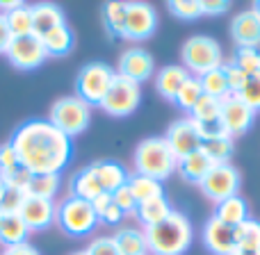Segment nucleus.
Returning a JSON list of instances; mask_svg holds the SVG:
<instances>
[{
    "mask_svg": "<svg viewBox=\"0 0 260 255\" xmlns=\"http://www.w3.org/2000/svg\"><path fill=\"white\" fill-rule=\"evenodd\" d=\"M9 143L16 151L18 162L32 175H59L69 166L73 155L71 137L57 130L48 119H30L21 123L14 130Z\"/></svg>",
    "mask_w": 260,
    "mask_h": 255,
    "instance_id": "f257e3e1",
    "label": "nucleus"
},
{
    "mask_svg": "<svg viewBox=\"0 0 260 255\" xmlns=\"http://www.w3.org/2000/svg\"><path fill=\"white\" fill-rule=\"evenodd\" d=\"M144 237H146L148 253L153 255H185L192 246L194 228L189 216L171 210L165 221L144 228Z\"/></svg>",
    "mask_w": 260,
    "mask_h": 255,
    "instance_id": "f03ea898",
    "label": "nucleus"
},
{
    "mask_svg": "<svg viewBox=\"0 0 260 255\" xmlns=\"http://www.w3.org/2000/svg\"><path fill=\"white\" fill-rule=\"evenodd\" d=\"M133 164L135 173L148 175V178H155L162 183L176 171L178 160L165 137H148L137 143L133 153Z\"/></svg>",
    "mask_w": 260,
    "mask_h": 255,
    "instance_id": "7ed1b4c3",
    "label": "nucleus"
},
{
    "mask_svg": "<svg viewBox=\"0 0 260 255\" xmlns=\"http://www.w3.org/2000/svg\"><path fill=\"white\" fill-rule=\"evenodd\" d=\"M99 214H96L94 205L85 198L69 196L57 205V216L55 224L62 233H67L69 237H85V235L94 233V228L99 226Z\"/></svg>",
    "mask_w": 260,
    "mask_h": 255,
    "instance_id": "20e7f679",
    "label": "nucleus"
},
{
    "mask_svg": "<svg viewBox=\"0 0 260 255\" xmlns=\"http://www.w3.org/2000/svg\"><path fill=\"white\" fill-rule=\"evenodd\" d=\"M183 66L189 73H197L201 78L203 73L219 68L224 64V55H221V44L208 34H194L183 44Z\"/></svg>",
    "mask_w": 260,
    "mask_h": 255,
    "instance_id": "39448f33",
    "label": "nucleus"
},
{
    "mask_svg": "<svg viewBox=\"0 0 260 255\" xmlns=\"http://www.w3.org/2000/svg\"><path fill=\"white\" fill-rule=\"evenodd\" d=\"M50 123L57 130H62L67 137H78L91 123V105H87L78 96H62L50 107Z\"/></svg>",
    "mask_w": 260,
    "mask_h": 255,
    "instance_id": "423d86ee",
    "label": "nucleus"
},
{
    "mask_svg": "<svg viewBox=\"0 0 260 255\" xmlns=\"http://www.w3.org/2000/svg\"><path fill=\"white\" fill-rule=\"evenodd\" d=\"M114 76H117V71L105 62L85 64L76 76V96L85 100L87 105H91V107L101 105L105 94H108L110 85H112Z\"/></svg>",
    "mask_w": 260,
    "mask_h": 255,
    "instance_id": "0eeeda50",
    "label": "nucleus"
},
{
    "mask_svg": "<svg viewBox=\"0 0 260 255\" xmlns=\"http://www.w3.org/2000/svg\"><path fill=\"white\" fill-rule=\"evenodd\" d=\"M139 103H142V85L128 80V78L114 76L112 85H110L108 94H105L103 103L99 107L105 114H110V117L123 119V117H130L139 107Z\"/></svg>",
    "mask_w": 260,
    "mask_h": 255,
    "instance_id": "6e6552de",
    "label": "nucleus"
},
{
    "mask_svg": "<svg viewBox=\"0 0 260 255\" xmlns=\"http://www.w3.org/2000/svg\"><path fill=\"white\" fill-rule=\"evenodd\" d=\"M240 185H242L240 171L235 169L231 162H226V164L212 166V169L206 173V178L199 183V187H201V192L217 205V203L240 194Z\"/></svg>",
    "mask_w": 260,
    "mask_h": 255,
    "instance_id": "1a4fd4ad",
    "label": "nucleus"
},
{
    "mask_svg": "<svg viewBox=\"0 0 260 255\" xmlns=\"http://www.w3.org/2000/svg\"><path fill=\"white\" fill-rule=\"evenodd\" d=\"M5 57L18 71H35L48 59V53H46L39 37L27 34V37H14Z\"/></svg>",
    "mask_w": 260,
    "mask_h": 255,
    "instance_id": "9d476101",
    "label": "nucleus"
},
{
    "mask_svg": "<svg viewBox=\"0 0 260 255\" xmlns=\"http://www.w3.org/2000/svg\"><path fill=\"white\" fill-rule=\"evenodd\" d=\"M253 121H256V112L249 105H244L238 96H226L221 98V114H219V123L224 128V132L231 139L242 137L251 130Z\"/></svg>",
    "mask_w": 260,
    "mask_h": 255,
    "instance_id": "9b49d317",
    "label": "nucleus"
},
{
    "mask_svg": "<svg viewBox=\"0 0 260 255\" xmlns=\"http://www.w3.org/2000/svg\"><path fill=\"white\" fill-rule=\"evenodd\" d=\"M157 30V14L155 7L148 3H128L126 23H123V39L128 41H144L153 37Z\"/></svg>",
    "mask_w": 260,
    "mask_h": 255,
    "instance_id": "f8f14e48",
    "label": "nucleus"
},
{
    "mask_svg": "<svg viewBox=\"0 0 260 255\" xmlns=\"http://www.w3.org/2000/svg\"><path fill=\"white\" fill-rule=\"evenodd\" d=\"M117 76L128 78V80L142 85V82L151 80L155 76V62H153V57L144 48H128L119 55Z\"/></svg>",
    "mask_w": 260,
    "mask_h": 255,
    "instance_id": "ddd939ff",
    "label": "nucleus"
},
{
    "mask_svg": "<svg viewBox=\"0 0 260 255\" xmlns=\"http://www.w3.org/2000/svg\"><path fill=\"white\" fill-rule=\"evenodd\" d=\"M18 216L25 221L30 233H41V230H48L50 226H55L57 205H55V201H48V198L25 196Z\"/></svg>",
    "mask_w": 260,
    "mask_h": 255,
    "instance_id": "4468645a",
    "label": "nucleus"
},
{
    "mask_svg": "<svg viewBox=\"0 0 260 255\" xmlns=\"http://www.w3.org/2000/svg\"><path fill=\"white\" fill-rule=\"evenodd\" d=\"M165 139H167V143H169V148L174 151L176 160L189 155V153L201 151V137H199L197 128H194L189 117L178 119V121L171 123V126L167 128Z\"/></svg>",
    "mask_w": 260,
    "mask_h": 255,
    "instance_id": "2eb2a0df",
    "label": "nucleus"
},
{
    "mask_svg": "<svg viewBox=\"0 0 260 255\" xmlns=\"http://www.w3.org/2000/svg\"><path fill=\"white\" fill-rule=\"evenodd\" d=\"M203 246L212 255H235L238 253V242H235V228L221 224L219 219L210 216L203 224Z\"/></svg>",
    "mask_w": 260,
    "mask_h": 255,
    "instance_id": "dca6fc26",
    "label": "nucleus"
},
{
    "mask_svg": "<svg viewBox=\"0 0 260 255\" xmlns=\"http://www.w3.org/2000/svg\"><path fill=\"white\" fill-rule=\"evenodd\" d=\"M231 37L238 48H258L260 46V16L253 9H244L231 21Z\"/></svg>",
    "mask_w": 260,
    "mask_h": 255,
    "instance_id": "f3484780",
    "label": "nucleus"
},
{
    "mask_svg": "<svg viewBox=\"0 0 260 255\" xmlns=\"http://www.w3.org/2000/svg\"><path fill=\"white\" fill-rule=\"evenodd\" d=\"M189 76H192V73H189L185 66H180V64H169V66H162L160 71L155 73V89H157V94H160L165 100H171V103H174L176 96H178V91H180V87L187 82Z\"/></svg>",
    "mask_w": 260,
    "mask_h": 255,
    "instance_id": "a211bd4d",
    "label": "nucleus"
},
{
    "mask_svg": "<svg viewBox=\"0 0 260 255\" xmlns=\"http://www.w3.org/2000/svg\"><path fill=\"white\" fill-rule=\"evenodd\" d=\"M30 14H32V34L39 37V39L44 34H48L50 30H55V27H59V25L67 23L62 9L53 3L30 5Z\"/></svg>",
    "mask_w": 260,
    "mask_h": 255,
    "instance_id": "6ab92c4d",
    "label": "nucleus"
},
{
    "mask_svg": "<svg viewBox=\"0 0 260 255\" xmlns=\"http://www.w3.org/2000/svg\"><path fill=\"white\" fill-rule=\"evenodd\" d=\"M103 192V185H101L99 175H96V169L94 164L85 166L80 169L76 175L71 178V196H78V198H85V201H94L99 198Z\"/></svg>",
    "mask_w": 260,
    "mask_h": 255,
    "instance_id": "aec40b11",
    "label": "nucleus"
},
{
    "mask_svg": "<svg viewBox=\"0 0 260 255\" xmlns=\"http://www.w3.org/2000/svg\"><path fill=\"white\" fill-rule=\"evenodd\" d=\"M215 219H219L221 224L231 226V228H238L240 224H244V221L249 219V203L244 201L240 194H235V196L226 198V201L217 203L215 205Z\"/></svg>",
    "mask_w": 260,
    "mask_h": 255,
    "instance_id": "412c9836",
    "label": "nucleus"
},
{
    "mask_svg": "<svg viewBox=\"0 0 260 255\" xmlns=\"http://www.w3.org/2000/svg\"><path fill=\"white\" fill-rule=\"evenodd\" d=\"M212 166L215 164L203 155V151H197V153H189V155L180 157L178 164H176V171L183 175V180L199 185L203 178H206V173L212 169Z\"/></svg>",
    "mask_w": 260,
    "mask_h": 255,
    "instance_id": "4be33fe9",
    "label": "nucleus"
},
{
    "mask_svg": "<svg viewBox=\"0 0 260 255\" xmlns=\"http://www.w3.org/2000/svg\"><path fill=\"white\" fill-rule=\"evenodd\" d=\"M169 214H171V205H169V201H167V196L137 203V210H135V216L139 219V224H142L144 228H151V226L160 224V221H165Z\"/></svg>",
    "mask_w": 260,
    "mask_h": 255,
    "instance_id": "5701e85b",
    "label": "nucleus"
},
{
    "mask_svg": "<svg viewBox=\"0 0 260 255\" xmlns=\"http://www.w3.org/2000/svg\"><path fill=\"white\" fill-rule=\"evenodd\" d=\"M96 169V175H99L101 185H103V192L105 194H114L119 187L128 185V171L123 169L119 162H96L94 164Z\"/></svg>",
    "mask_w": 260,
    "mask_h": 255,
    "instance_id": "b1692460",
    "label": "nucleus"
},
{
    "mask_svg": "<svg viewBox=\"0 0 260 255\" xmlns=\"http://www.w3.org/2000/svg\"><path fill=\"white\" fill-rule=\"evenodd\" d=\"M41 44H44L48 57H64L73 48V30L69 27V23H64V25L55 27L48 34L41 37Z\"/></svg>",
    "mask_w": 260,
    "mask_h": 255,
    "instance_id": "393cba45",
    "label": "nucleus"
},
{
    "mask_svg": "<svg viewBox=\"0 0 260 255\" xmlns=\"http://www.w3.org/2000/svg\"><path fill=\"white\" fill-rule=\"evenodd\" d=\"M114 244H117L119 253L121 255H148V246H146V237H144V230L137 228H119L112 235Z\"/></svg>",
    "mask_w": 260,
    "mask_h": 255,
    "instance_id": "a878e982",
    "label": "nucleus"
},
{
    "mask_svg": "<svg viewBox=\"0 0 260 255\" xmlns=\"http://www.w3.org/2000/svg\"><path fill=\"white\" fill-rule=\"evenodd\" d=\"M27 235H30V230H27L25 221H23L21 216L18 214H5L3 224H0V244H3L5 248L25 244Z\"/></svg>",
    "mask_w": 260,
    "mask_h": 255,
    "instance_id": "bb28decb",
    "label": "nucleus"
},
{
    "mask_svg": "<svg viewBox=\"0 0 260 255\" xmlns=\"http://www.w3.org/2000/svg\"><path fill=\"white\" fill-rule=\"evenodd\" d=\"M128 187H130V192H133V196L137 203L165 196V187H162L160 180L148 178V175H142V173L128 175Z\"/></svg>",
    "mask_w": 260,
    "mask_h": 255,
    "instance_id": "cd10ccee",
    "label": "nucleus"
},
{
    "mask_svg": "<svg viewBox=\"0 0 260 255\" xmlns=\"http://www.w3.org/2000/svg\"><path fill=\"white\" fill-rule=\"evenodd\" d=\"M201 151L212 164H226V162H231V157H233V153H235V143L229 134H224V137H215V139L201 141Z\"/></svg>",
    "mask_w": 260,
    "mask_h": 255,
    "instance_id": "c85d7f7f",
    "label": "nucleus"
},
{
    "mask_svg": "<svg viewBox=\"0 0 260 255\" xmlns=\"http://www.w3.org/2000/svg\"><path fill=\"white\" fill-rule=\"evenodd\" d=\"M57 192H59V175H55V173L32 175L25 187V196L48 198V201H53L57 196Z\"/></svg>",
    "mask_w": 260,
    "mask_h": 255,
    "instance_id": "c756f323",
    "label": "nucleus"
},
{
    "mask_svg": "<svg viewBox=\"0 0 260 255\" xmlns=\"http://www.w3.org/2000/svg\"><path fill=\"white\" fill-rule=\"evenodd\" d=\"M219 114H221V100L203 94L201 98H199V103L192 107V112H189V119H192L194 123L208 126V123H219Z\"/></svg>",
    "mask_w": 260,
    "mask_h": 255,
    "instance_id": "7c9ffc66",
    "label": "nucleus"
},
{
    "mask_svg": "<svg viewBox=\"0 0 260 255\" xmlns=\"http://www.w3.org/2000/svg\"><path fill=\"white\" fill-rule=\"evenodd\" d=\"M201 87H203V94L212 96V98H226V96L231 94L229 91V80H226V68L224 64H221L219 68H212V71L203 73L201 78Z\"/></svg>",
    "mask_w": 260,
    "mask_h": 255,
    "instance_id": "2f4dec72",
    "label": "nucleus"
},
{
    "mask_svg": "<svg viewBox=\"0 0 260 255\" xmlns=\"http://www.w3.org/2000/svg\"><path fill=\"white\" fill-rule=\"evenodd\" d=\"M238 251H260V221L249 216L244 224L235 228Z\"/></svg>",
    "mask_w": 260,
    "mask_h": 255,
    "instance_id": "473e14b6",
    "label": "nucleus"
},
{
    "mask_svg": "<svg viewBox=\"0 0 260 255\" xmlns=\"http://www.w3.org/2000/svg\"><path fill=\"white\" fill-rule=\"evenodd\" d=\"M7 27L12 32V37H27L32 34V14H30V5L21 3L16 9H12L9 14H5Z\"/></svg>",
    "mask_w": 260,
    "mask_h": 255,
    "instance_id": "72a5a7b5",
    "label": "nucleus"
},
{
    "mask_svg": "<svg viewBox=\"0 0 260 255\" xmlns=\"http://www.w3.org/2000/svg\"><path fill=\"white\" fill-rule=\"evenodd\" d=\"M126 14H128V3H105L103 5V21L112 34H123V23H126Z\"/></svg>",
    "mask_w": 260,
    "mask_h": 255,
    "instance_id": "f704fd0d",
    "label": "nucleus"
},
{
    "mask_svg": "<svg viewBox=\"0 0 260 255\" xmlns=\"http://www.w3.org/2000/svg\"><path fill=\"white\" fill-rule=\"evenodd\" d=\"M203 96V87H201V80H199L197 76H189L187 78V82H185L183 87H180V91H178V96H176V100L174 103L178 105L183 112H192V107L199 103V98Z\"/></svg>",
    "mask_w": 260,
    "mask_h": 255,
    "instance_id": "c9c22d12",
    "label": "nucleus"
},
{
    "mask_svg": "<svg viewBox=\"0 0 260 255\" xmlns=\"http://www.w3.org/2000/svg\"><path fill=\"white\" fill-rule=\"evenodd\" d=\"M167 9L180 21H197L203 16V3L201 0H169Z\"/></svg>",
    "mask_w": 260,
    "mask_h": 255,
    "instance_id": "e433bc0d",
    "label": "nucleus"
},
{
    "mask_svg": "<svg viewBox=\"0 0 260 255\" xmlns=\"http://www.w3.org/2000/svg\"><path fill=\"white\" fill-rule=\"evenodd\" d=\"M233 64L247 76L260 73V50L258 48H235Z\"/></svg>",
    "mask_w": 260,
    "mask_h": 255,
    "instance_id": "4c0bfd02",
    "label": "nucleus"
},
{
    "mask_svg": "<svg viewBox=\"0 0 260 255\" xmlns=\"http://www.w3.org/2000/svg\"><path fill=\"white\" fill-rule=\"evenodd\" d=\"M238 98L242 100L244 105H249L253 112H260V73L247 78V82H244L242 91L238 94Z\"/></svg>",
    "mask_w": 260,
    "mask_h": 255,
    "instance_id": "58836bf2",
    "label": "nucleus"
},
{
    "mask_svg": "<svg viewBox=\"0 0 260 255\" xmlns=\"http://www.w3.org/2000/svg\"><path fill=\"white\" fill-rule=\"evenodd\" d=\"M23 201H25V192H21V189H16V187H7L3 201H0V212H3V214H18Z\"/></svg>",
    "mask_w": 260,
    "mask_h": 255,
    "instance_id": "ea45409f",
    "label": "nucleus"
},
{
    "mask_svg": "<svg viewBox=\"0 0 260 255\" xmlns=\"http://www.w3.org/2000/svg\"><path fill=\"white\" fill-rule=\"evenodd\" d=\"M224 68H226V80H229V91H231V96H238L240 91H242V87H244V82H247V73H242L238 66H235L233 62L231 64H224Z\"/></svg>",
    "mask_w": 260,
    "mask_h": 255,
    "instance_id": "a19ab883",
    "label": "nucleus"
},
{
    "mask_svg": "<svg viewBox=\"0 0 260 255\" xmlns=\"http://www.w3.org/2000/svg\"><path fill=\"white\" fill-rule=\"evenodd\" d=\"M112 201L121 207L123 214H135V210H137V201H135V196H133V192H130L128 185L119 187L117 192L112 194Z\"/></svg>",
    "mask_w": 260,
    "mask_h": 255,
    "instance_id": "79ce46f5",
    "label": "nucleus"
},
{
    "mask_svg": "<svg viewBox=\"0 0 260 255\" xmlns=\"http://www.w3.org/2000/svg\"><path fill=\"white\" fill-rule=\"evenodd\" d=\"M85 253L87 255H121L112 237H96L94 242L85 248Z\"/></svg>",
    "mask_w": 260,
    "mask_h": 255,
    "instance_id": "37998d69",
    "label": "nucleus"
},
{
    "mask_svg": "<svg viewBox=\"0 0 260 255\" xmlns=\"http://www.w3.org/2000/svg\"><path fill=\"white\" fill-rule=\"evenodd\" d=\"M123 216H126V214L121 212V207H119L117 203L112 201V203H110V205L99 214V219L103 221V224H108V226H119V224H121Z\"/></svg>",
    "mask_w": 260,
    "mask_h": 255,
    "instance_id": "c03bdc74",
    "label": "nucleus"
},
{
    "mask_svg": "<svg viewBox=\"0 0 260 255\" xmlns=\"http://www.w3.org/2000/svg\"><path fill=\"white\" fill-rule=\"evenodd\" d=\"M201 3H203V14L206 16H219V14L231 9L229 0H201Z\"/></svg>",
    "mask_w": 260,
    "mask_h": 255,
    "instance_id": "a18cd8bd",
    "label": "nucleus"
},
{
    "mask_svg": "<svg viewBox=\"0 0 260 255\" xmlns=\"http://www.w3.org/2000/svg\"><path fill=\"white\" fill-rule=\"evenodd\" d=\"M12 32H9V27H7V21H5V14H0V53H7V48H9V44H12Z\"/></svg>",
    "mask_w": 260,
    "mask_h": 255,
    "instance_id": "49530a36",
    "label": "nucleus"
},
{
    "mask_svg": "<svg viewBox=\"0 0 260 255\" xmlns=\"http://www.w3.org/2000/svg\"><path fill=\"white\" fill-rule=\"evenodd\" d=\"M0 255H41L37 251L32 244H18V246H9V248H3V253Z\"/></svg>",
    "mask_w": 260,
    "mask_h": 255,
    "instance_id": "de8ad7c7",
    "label": "nucleus"
},
{
    "mask_svg": "<svg viewBox=\"0 0 260 255\" xmlns=\"http://www.w3.org/2000/svg\"><path fill=\"white\" fill-rule=\"evenodd\" d=\"M5 192H7V183H5V178H3V175H0V201H3Z\"/></svg>",
    "mask_w": 260,
    "mask_h": 255,
    "instance_id": "09e8293b",
    "label": "nucleus"
},
{
    "mask_svg": "<svg viewBox=\"0 0 260 255\" xmlns=\"http://www.w3.org/2000/svg\"><path fill=\"white\" fill-rule=\"evenodd\" d=\"M235 255H260V251H238Z\"/></svg>",
    "mask_w": 260,
    "mask_h": 255,
    "instance_id": "8fccbe9b",
    "label": "nucleus"
},
{
    "mask_svg": "<svg viewBox=\"0 0 260 255\" xmlns=\"http://www.w3.org/2000/svg\"><path fill=\"white\" fill-rule=\"evenodd\" d=\"M251 9H253V12H256L258 16H260V3H253V7H251Z\"/></svg>",
    "mask_w": 260,
    "mask_h": 255,
    "instance_id": "3c124183",
    "label": "nucleus"
},
{
    "mask_svg": "<svg viewBox=\"0 0 260 255\" xmlns=\"http://www.w3.org/2000/svg\"><path fill=\"white\" fill-rule=\"evenodd\" d=\"M71 255H87L85 251H78V253H71Z\"/></svg>",
    "mask_w": 260,
    "mask_h": 255,
    "instance_id": "603ef678",
    "label": "nucleus"
},
{
    "mask_svg": "<svg viewBox=\"0 0 260 255\" xmlns=\"http://www.w3.org/2000/svg\"><path fill=\"white\" fill-rule=\"evenodd\" d=\"M3 219H5V214H3V212H0V224H3Z\"/></svg>",
    "mask_w": 260,
    "mask_h": 255,
    "instance_id": "864d4df0",
    "label": "nucleus"
}]
</instances>
